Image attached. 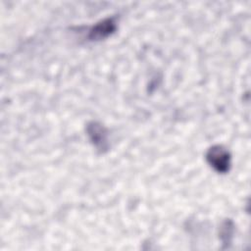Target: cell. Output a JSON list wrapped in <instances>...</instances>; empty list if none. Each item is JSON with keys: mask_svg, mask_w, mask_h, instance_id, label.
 <instances>
[{"mask_svg": "<svg viewBox=\"0 0 251 251\" xmlns=\"http://www.w3.org/2000/svg\"><path fill=\"white\" fill-rule=\"evenodd\" d=\"M208 163L219 173H226L230 167V155L221 145L212 146L206 155Z\"/></svg>", "mask_w": 251, "mask_h": 251, "instance_id": "6da1fadb", "label": "cell"}, {"mask_svg": "<svg viewBox=\"0 0 251 251\" xmlns=\"http://www.w3.org/2000/svg\"><path fill=\"white\" fill-rule=\"evenodd\" d=\"M88 135L93 142V144L99 149H106L107 138L105 128L98 123H91L87 126Z\"/></svg>", "mask_w": 251, "mask_h": 251, "instance_id": "7a4b0ae2", "label": "cell"}, {"mask_svg": "<svg viewBox=\"0 0 251 251\" xmlns=\"http://www.w3.org/2000/svg\"><path fill=\"white\" fill-rule=\"evenodd\" d=\"M116 28V25L113 19H107L99 24L95 25L92 29L90 30L89 37L91 39H102L110 35L112 32H114Z\"/></svg>", "mask_w": 251, "mask_h": 251, "instance_id": "3957f363", "label": "cell"}]
</instances>
